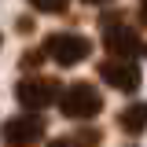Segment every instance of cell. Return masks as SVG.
<instances>
[{"instance_id":"cell-10","label":"cell","mask_w":147,"mask_h":147,"mask_svg":"<svg viewBox=\"0 0 147 147\" xmlns=\"http://www.w3.org/2000/svg\"><path fill=\"white\" fill-rule=\"evenodd\" d=\"M40 59H44V52H26V55H22V66L33 70V66H40Z\"/></svg>"},{"instance_id":"cell-11","label":"cell","mask_w":147,"mask_h":147,"mask_svg":"<svg viewBox=\"0 0 147 147\" xmlns=\"http://www.w3.org/2000/svg\"><path fill=\"white\" fill-rule=\"evenodd\" d=\"M85 4H92V7H99V4H110V0H85Z\"/></svg>"},{"instance_id":"cell-3","label":"cell","mask_w":147,"mask_h":147,"mask_svg":"<svg viewBox=\"0 0 147 147\" xmlns=\"http://www.w3.org/2000/svg\"><path fill=\"white\" fill-rule=\"evenodd\" d=\"M103 48L110 52V59H132V63L147 52L144 37L125 22H107L103 26Z\"/></svg>"},{"instance_id":"cell-12","label":"cell","mask_w":147,"mask_h":147,"mask_svg":"<svg viewBox=\"0 0 147 147\" xmlns=\"http://www.w3.org/2000/svg\"><path fill=\"white\" fill-rule=\"evenodd\" d=\"M144 18H147V0H144Z\"/></svg>"},{"instance_id":"cell-5","label":"cell","mask_w":147,"mask_h":147,"mask_svg":"<svg viewBox=\"0 0 147 147\" xmlns=\"http://www.w3.org/2000/svg\"><path fill=\"white\" fill-rule=\"evenodd\" d=\"M0 136H4V147H37L44 136V118H37V114L11 118V121H4Z\"/></svg>"},{"instance_id":"cell-8","label":"cell","mask_w":147,"mask_h":147,"mask_svg":"<svg viewBox=\"0 0 147 147\" xmlns=\"http://www.w3.org/2000/svg\"><path fill=\"white\" fill-rule=\"evenodd\" d=\"M99 144V129H81V132H70V136H59L48 147H96Z\"/></svg>"},{"instance_id":"cell-2","label":"cell","mask_w":147,"mask_h":147,"mask_svg":"<svg viewBox=\"0 0 147 147\" xmlns=\"http://www.w3.org/2000/svg\"><path fill=\"white\" fill-rule=\"evenodd\" d=\"M44 55L59 66H77L92 55V40L81 33H52L44 40Z\"/></svg>"},{"instance_id":"cell-9","label":"cell","mask_w":147,"mask_h":147,"mask_svg":"<svg viewBox=\"0 0 147 147\" xmlns=\"http://www.w3.org/2000/svg\"><path fill=\"white\" fill-rule=\"evenodd\" d=\"M37 11H44V15H59V11H66V4L70 0H30Z\"/></svg>"},{"instance_id":"cell-1","label":"cell","mask_w":147,"mask_h":147,"mask_svg":"<svg viewBox=\"0 0 147 147\" xmlns=\"http://www.w3.org/2000/svg\"><path fill=\"white\" fill-rule=\"evenodd\" d=\"M59 110H63V118L88 121V118H96L103 110V96L88 81H74V85H66V88L59 92Z\"/></svg>"},{"instance_id":"cell-7","label":"cell","mask_w":147,"mask_h":147,"mask_svg":"<svg viewBox=\"0 0 147 147\" xmlns=\"http://www.w3.org/2000/svg\"><path fill=\"white\" fill-rule=\"evenodd\" d=\"M118 125H121V132H129V136H140V132L147 129V103L125 107L121 114H118Z\"/></svg>"},{"instance_id":"cell-13","label":"cell","mask_w":147,"mask_h":147,"mask_svg":"<svg viewBox=\"0 0 147 147\" xmlns=\"http://www.w3.org/2000/svg\"><path fill=\"white\" fill-rule=\"evenodd\" d=\"M0 44H4V37H0Z\"/></svg>"},{"instance_id":"cell-4","label":"cell","mask_w":147,"mask_h":147,"mask_svg":"<svg viewBox=\"0 0 147 147\" xmlns=\"http://www.w3.org/2000/svg\"><path fill=\"white\" fill-rule=\"evenodd\" d=\"M15 96H18V103L26 110H44L48 103H59V85H55L52 77H22L18 81V88H15Z\"/></svg>"},{"instance_id":"cell-6","label":"cell","mask_w":147,"mask_h":147,"mask_svg":"<svg viewBox=\"0 0 147 147\" xmlns=\"http://www.w3.org/2000/svg\"><path fill=\"white\" fill-rule=\"evenodd\" d=\"M96 70H99V81L103 85H110L118 92H136L140 88V66L132 59H103Z\"/></svg>"}]
</instances>
